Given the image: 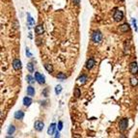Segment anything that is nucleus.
I'll use <instances>...</instances> for the list:
<instances>
[{
    "label": "nucleus",
    "instance_id": "nucleus-14",
    "mask_svg": "<svg viewBox=\"0 0 138 138\" xmlns=\"http://www.w3.org/2000/svg\"><path fill=\"white\" fill-rule=\"evenodd\" d=\"M23 105L24 106H26V107H29L31 103H32V99H31V97H25V98H23Z\"/></svg>",
    "mask_w": 138,
    "mask_h": 138
},
{
    "label": "nucleus",
    "instance_id": "nucleus-20",
    "mask_svg": "<svg viewBox=\"0 0 138 138\" xmlns=\"http://www.w3.org/2000/svg\"><path fill=\"white\" fill-rule=\"evenodd\" d=\"M27 15H28V19H27L28 25H29V27H31V25H34V24H35V20L30 17V15H29V14H27Z\"/></svg>",
    "mask_w": 138,
    "mask_h": 138
},
{
    "label": "nucleus",
    "instance_id": "nucleus-7",
    "mask_svg": "<svg viewBox=\"0 0 138 138\" xmlns=\"http://www.w3.org/2000/svg\"><path fill=\"white\" fill-rule=\"evenodd\" d=\"M34 127L37 131H42L44 127H45V124L43 123L42 121H36L34 123Z\"/></svg>",
    "mask_w": 138,
    "mask_h": 138
},
{
    "label": "nucleus",
    "instance_id": "nucleus-25",
    "mask_svg": "<svg viewBox=\"0 0 138 138\" xmlns=\"http://www.w3.org/2000/svg\"><path fill=\"white\" fill-rule=\"evenodd\" d=\"M25 53H26V55L28 56L29 58H31V57H32V53L30 52V50H29V48H28V47L26 48V50H25Z\"/></svg>",
    "mask_w": 138,
    "mask_h": 138
},
{
    "label": "nucleus",
    "instance_id": "nucleus-8",
    "mask_svg": "<svg viewBox=\"0 0 138 138\" xmlns=\"http://www.w3.org/2000/svg\"><path fill=\"white\" fill-rule=\"evenodd\" d=\"M22 67V65H21V61L19 59H15L13 61V68L15 71H19Z\"/></svg>",
    "mask_w": 138,
    "mask_h": 138
},
{
    "label": "nucleus",
    "instance_id": "nucleus-16",
    "mask_svg": "<svg viewBox=\"0 0 138 138\" xmlns=\"http://www.w3.org/2000/svg\"><path fill=\"white\" fill-rule=\"evenodd\" d=\"M129 30V25L127 23H124V24H122V25L120 26V31L121 32H127Z\"/></svg>",
    "mask_w": 138,
    "mask_h": 138
},
{
    "label": "nucleus",
    "instance_id": "nucleus-5",
    "mask_svg": "<svg viewBox=\"0 0 138 138\" xmlns=\"http://www.w3.org/2000/svg\"><path fill=\"white\" fill-rule=\"evenodd\" d=\"M129 71L131 75H136L138 72V65L136 62H131L129 65Z\"/></svg>",
    "mask_w": 138,
    "mask_h": 138
},
{
    "label": "nucleus",
    "instance_id": "nucleus-15",
    "mask_svg": "<svg viewBox=\"0 0 138 138\" xmlns=\"http://www.w3.org/2000/svg\"><path fill=\"white\" fill-rule=\"evenodd\" d=\"M15 131V127L14 125H10L9 127H8V131H7V134H8V136L11 137V135L14 134Z\"/></svg>",
    "mask_w": 138,
    "mask_h": 138
},
{
    "label": "nucleus",
    "instance_id": "nucleus-31",
    "mask_svg": "<svg viewBox=\"0 0 138 138\" xmlns=\"http://www.w3.org/2000/svg\"><path fill=\"white\" fill-rule=\"evenodd\" d=\"M120 1H123V0H120Z\"/></svg>",
    "mask_w": 138,
    "mask_h": 138
},
{
    "label": "nucleus",
    "instance_id": "nucleus-18",
    "mask_svg": "<svg viewBox=\"0 0 138 138\" xmlns=\"http://www.w3.org/2000/svg\"><path fill=\"white\" fill-rule=\"evenodd\" d=\"M45 69L47 71V72H49V74H52L53 72V67L50 64H45Z\"/></svg>",
    "mask_w": 138,
    "mask_h": 138
},
{
    "label": "nucleus",
    "instance_id": "nucleus-4",
    "mask_svg": "<svg viewBox=\"0 0 138 138\" xmlns=\"http://www.w3.org/2000/svg\"><path fill=\"white\" fill-rule=\"evenodd\" d=\"M35 79H36L37 82L39 84H41V85H43V84L45 83V75H42V74H40V72H35Z\"/></svg>",
    "mask_w": 138,
    "mask_h": 138
},
{
    "label": "nucleus",
    "instance_id": "nucleus-24",
    "mask_svg": "<svg viewBox=\"0 0 138 138\" xmlns=\"http://www.w3.org/2000/svg\"><path fill=\"white\" fill-rule=\"evenodd\" d=\"M62 92V86L61 85H57L55 87V94L56 95H59Z\"/></svg>",
    "mask_w": 138,
    "mask_h": 138
},
{
    "label": "nucleus",
    "instance_id": "nucleus-21",
    "mask_svg": "<svg viewBox=\"0 0 138 138\" xmlns=\"http://www.w3.org/2000/svg\"><path fill=\"white\" fill-rule=\"evenodd\" d=\"M74 95L75 96V98H79V97L81 96V92H80V90H79V88H77V87H75V88Z\"/></svg>",
    "mask_w": 138,
    "mask_h": 138
},
{
    "label": "nucleus",
    "instance_id": "nucleus-12",
    "mask_svg": "<svg viewBox=\"0 0 138 138\" xmlns=\"http://www.w3.org/2000/svg\"><path fill=\"white\" fill-rule=\"evenodd\" d=\"M44 32H45V29H44V26L42 24H39V25H37L35 27V33L37 35H42V34H44Z\"/></svg>",
    "mask_w": 138,
    "mask_h": 138
},
{
    "label": "nucleus",
    "instance_id": "nucleus-23",
    "mask_svg": "<svg viewBox=\"0 0 138 138\" xmlns=\"http://www.w3.org/2000/svg\"><path fill=\"white\" fill-rule=\"evenodd\" d=\"M137 84H138V79H137L136 77H131V85L134 87V86H136Z\"/></svg>",
    "mask_w": 138,
    "mask_h": 138
},
{
    "label": "nucleus",
    "instance_id": "nucleus-17",
    "mask_svg": "<svg viewBox=\"0 0 138 138\" xmlns=\"http://www.w3.org/2000/svg\"><path fill=\"white\" fill-rule=\"evenodd\" d=\"M26 81L30 84V85H33L34 83H35V81H36V79H35V77H33L32 75H28L27 76H26Z\"/></svg>",
    "mask_w": 138,
    "mask_h": 138
},
{
    "label": "nucleus",
    "instance_id": "nucleus-29",
    "mask_svg": "<svg viewBox=\"0 0 138 138\" xmlns=\"http://www.w3.org/2000/svg\"><path fill=\"white\" fill-rule=\"evenodd\" d=\"M72 3H74L75 5H76V6H77V5L80 3V0H72Z\"/></svg>",
    "mask_w": 138,
    "mask_h": 138
},
{
    "label": "nucleus",
    "instance_id": "nucleus-6",
    "mask_svg": "<svg viewBox=\"0 0 138 138\" xmlns=\"http://www.w3.org/2000/svg\"><path fill=\"white\" fill-rule=\"evenodd\" d=\"M95 65H96L95 59H94V58H89V59L87 60L86 64H85V68H86L87 70H92V69L94 68Z\"/></svg>",
    "mask_w": 138,
    "mask_h": 138
},
{
    "label": "nucleus",
    "instance_id": "nucleus-13",
    "mask_svg": "<svg viewBox=\"0 0 138 138\" xmlns=\"http://www.w3.org/2000/svg\"><path fill=\"white\" fill-rule=\"evenodd\" d=\"M26 93H27V95L30 96V97H34V96H35V88H34L33 86H32V85L27 86Z\"/></svg>",
    "mask_w": 138,
    "mask_h": 138
},
{
    "label": "nucleus",
    "instance_id": "nucleus-11",
    "mask_svg": "<svg viewBox=\"0 0 138 138\" xmlns=\"http://www.w3.org/2000/svg\"><path fill=\"white\" fill-rule=\"evenodd\" d=\"M77 80H78L79 84H81V85H84V84H86L87 80H88V76H87L86 75H80V76L77 78Z\"/></svg>",
    "mask_w": 138,
    "mask_h": 138
},
{
    "label": "nucleus",
    "instance_id": "nucleus-2",
    "mask_svg": "<svg viewBox=\"0 0 138 138\" xmlns=\"http://www.w3.org/2000/svg\"><path fill=\"white\" fill-rule=\"evenodd\" d=\"M127 127H128V119L127 118L122 119L120 121V123H119V128H120V131H125L126 129L127 128Z\"/></svg>",
    "mask_w": 138,
    "mask_h": 138
},
{
    "label": "nucleus",
    "instance_id": "nucleus-3",
    "mask_svg": "<svg viewBox=\"0 0 138 138\" xmlns=\"http://www.w3.org/2000/svg\"><path fill=\"white\" fill-rule=\"evenodd\" d=\"M113 19H114V20L116 22H120L122 19H124V13L123 11H121V10H117L114 15H113Z\"/></svg>",
    "mask_w": 138,
    "mask_h": 138
},
{
    "label": "nucleus",
    "instance_id": "nucleus-1",
    "mask_svg": "<svg viewBox=\"0 0 138 138\" xmlns=\"http://www.w3.org/2000/svg\"><path fill=\"white\" fill-rule=\"evenodd\" d=\"M102 40V34L101 33V31L97 30V31H94L93 34H92V41L96 44H99L101 42Z\"/></svg>",
    "mask_w": 138,
    "mask_h": 138
},
{
    "label": "nucleus",
    "instance_id": "nucleus-26",
    "mask_svg": "<svg viewBox=\"0 0 138 138\" xmlns=\"http://www.w3.org/2000/svg\"><path fill=\"white\" fill-rule=\"evenodd\" d=\"M58 131H62V128H63V122L62 121H60L59 123H58Z\"/></svg>",
    "mask_w": 138,
    "mask_h": 138
},
{
    "label": "nucleus",
    "instance_id": "nucleus-19",
    "mask_svg": "<svg viewBox=\"0 0 138 138\" xmlns=\"http://www.w3.org/2000/svg\"><path fill=\"white\" fill-rule=\"evenodd\" d=\"M57 79L61 80V81H64L67 79V75L64 74V72H59V74L57 75Z\"/></svg>",
    "mask_w": 138,
    "mask_h": 138
},
{
    "label": "nucleus",
    "instance_id": "nucleus-27",
    "mask_svg": "<svg viewBox=\"0 0 138 138\" xmlns=\"http://www.w3.org/2000/svg\"><path fill=\"white\" fill-rule=\"evenodd\" d=\"M47 92H48V89L45 88V90L43 91V96H44V97H47V96H48V95H47Z\"/></svg>",
    "mask_w": 138,
    "mask_h": 138
},
{
    "label": "nucleus",
    "instance_id": "nucleus-9",
    "mask_svg": "<svg viewBox=\"0 0 138 138\" xmlns=\"http://www.w3.org/2000/svg\"><path fill=\"white\" fill-rule=\"evenodd\" d=\"M14 117H15V120H22V119L24 118V112H23L22 110H18V111H15Z\"/></svg>",
    "mask_w": 138,
    "mask_h": 138
},
{
    "label": "nucleus",
    "instance_id": "nucleus-30",
    "mask_svg": "<svg viewBox=\"0 0 138 138\" xmlns=\"http://www.w3.org/2000/svg\"><path fill=\"white\" fill-rule=\"evenodd\" d=\"M59 131H55V135H54V137H55V138L60 137V133H59Z\"/></svg>",
    "mask_w": 138,
    "mask_h": 138
},
{
    "label": "nucleus",
    "instance_id": "nucleus-10",
    "mask_svg": "<svg viewBox=\"0 0 138 138\" xmlns=\"http://www.w3.org/2000/svg\"><path fill=\"white\" fill-rule=\"evenodd\" d=\"M56 124H54V123H52L49 127H48V129H47V134L48 135H53L54 133H55V129H56Z\"/></svg>",
    "mask_w": 138,
    "mask_h": 138
},
{
    "label": "nucleus",
    "instance_id": "nucleus-28",
    "mask_svg": "<svg viewBox=\"0 0 138 138\" xmlns=\"http://www.w3.org/2000/svg\"><path fill=\"white\" fill-rule=\"evenodd\" d=\"M132 23H133V27L135 29V31H137V26H136V20L134 19H132Z\"/></svg>",
    "mask_w": 138,
    "mask_h": 138
},
{
    "label": "nucleus",
    "instance_id": "nucleus-22",
    "mask_svg": "<svg viewBox=\"0 0 138 138\" xmlns=\"http://www.w3.org/2000/svg\"><path fill=\"white\" fill-rule=\"evenodd\" d=\"M26 67H27V70L29 72H34V65L32 63H28Z\"/></svg>",
    "mask_w": 138,
    "mask_h": 138
}]
</instances>
